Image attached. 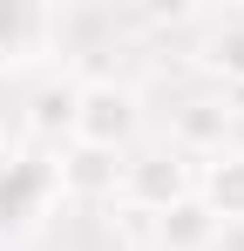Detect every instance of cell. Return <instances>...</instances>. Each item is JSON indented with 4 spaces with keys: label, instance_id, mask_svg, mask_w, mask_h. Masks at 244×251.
<instances>
[{
    "label": "cell",
    "instance_id": "obj_12",
    "mask_svg": "<svg viewBox=\"0 0 244 251\" xmlns=\"http://www.w3.org/2000/svg\"><path fill=\"white\" fill-rule=\"evenodd\" d=\"M21 163V156H14V143H7V136H0V183H7V170Z\"/></svg>",
    "mask_w": 244,
    "mask_h": 251
},
{
    "label": "cell",
    "instance_id": "obj_8",
    "mask_svg": "<svg viewBox=\"0 0 244 251\" xmlns=\"http://www.w3.org/2000/svg\"><path fill=\"white\" fill-rule=\"evenodd\" d=\"M197 68L203 75H217L224 88H244V14H224L197 48Z\"/></svg>",
    "mask_w": 244,
    "mask_h": 251
},
{
    "label": "cell",
    "instance_id": "obj_6",
    "mask_svg": "<svg viewBox=\"0 0 244 251\" xmlns=\"http://www.w3.org/2000/svg\"><path fill=\"white\" fill-rule=\"evenodd\" d=\"M217 238H224V224L210 217V204L197 190L176 197L170 210H156V251H210Z\"/></svg>",
    "mask_w": 244,
    "mask_h": 251
},
{
    "label": "cell",
    "instance_id": "obj_9",
    "mask_svg": "<svg viewBox=\"0 0 244 251\" xmlns=\"http://www.w3.org/2000/svg\"><path fill=\"white\" fill-rule=\"evenodd\" d=\"M75 129V88L68 82H41L34 102H27V136L34 143H61Z\"/></svg>",
    "mask_w": 244,
    "mask_h": 251
},
{
    "label": "cell",
    "instance_id": "obj_3",
    "mask_svg": "<svg viewBox=\"0 0 244 251\" xmlns=\"http://www.w3.org/2000/svg\"><path fill=\"white\" fill-rule=\"evenodd\" d=\"M54 190L75 197V204H116L122 197V156L116 150H88V143H61Z\"/></svg>",
    "mask_w": 244,
    "mask_h": 251
},
{
    "label": "cell",
    "instance_id": "obj_13",
    "mask_svg": "<svg viewBox=\"0 0 244 251\" xmlns=\"http://www.w3.org/2000/svg\"><path fill=\"white\" fill-rule=\"evenodd\" d=\"M0 123H7V102H0Z\"/></svg>",
    "mask_w": 244,
    "mask_h": 251
},
{
    "label": "cell",
    "instance_id": "obj_10",
    "mask_svg": "<svg viewBox=\"0 0 244 251\" xmlns=\"http://www.w3.org/2000/svg\"><path fill=\"white\" fill-rule=\"evenodd\" d=\"M109 245L116 251H156V210L116 197V204H109Z\"/></svg>",
    "mask_w": 244,
    "mask_h": 251
},
{
    "label": "cell",
    "instance_id": "obj_1",
    "mask_svg": "<svg viewBox=\"0 0 244 251\" xmlns=\"http://www.w3.org/2000/svg\"><path fill=\"white\" fill-rule=\"evenodd\" d=\"M136 129H143V102H136V88L116 82V75H95V82L75 88V129H68V143H88V150H129L136 143Z\"/></svg>",
    "mask_w": 244,
    "mask_h": 251
},
{
    "label": "cell",
    "instance_id": "obj_7",
    "mask_svg": "<svg viewBox=\"0 0 244 251\" xmlns=\"http://www.w3.org/2000/svg\"><path fill=\"white\" fill-rule=\"evenodd\" d=\"M197 197L210 204L217 224H244V156L224 150V156H203L197 170Z\"/></svg>",
    "mask_w": 244,
    "mask_h": 251
},
{
    "label": "cell",
    "instance_id": "obj_11",
    "mask_svg": "<svg viewBox=\"0 0 244 251\" xmlns=\"http://www.w3.org/2000/svg\"><path fill=\"white\" fill-rule=\"evenodd\" d=\"M41 21H48L41 7H21V0H0V54H14L21 41H34V34H41Z\"/></svg>",
    "mask_w": 244,
    "mask_h": 251
},
{
    "label": "cell",
    "instance_id": "obj_5",
    "mask_svg": "<svg viewBox=\"0 0 244 251\" xmlns=\"http://www.w3.org/2000/svg\"><path fill=\"white\" fill-rule=\"evenodd\" d=\"M170 150L176 156H224L231 150V102L224 95H190L176 116H170Z\"/></svg>",
    "mask_w": 244,
    "mask_h": 251
},
{
    "label": "cell",
    "instance_id": "obj_4",
    "mask_svg": "<svg viewBox=\"0 0 244 251\" xmlns=\"http://www.w3.org/2000/svg\"><path fill=\"white\" fill-rule=\"evenodd\" d=\"M48 197H61L54 190V163L21 156L7 170V183H0V238H27L41 224V210H48Z\"/></svg>",
    "mask_w": 244,
    "mask_h": 251
},
{
    "label": "cell",
    "instance_id": "obj_2",
    "mask_svg": "<svg viewBox=\"0 0 244 251\" xmlns=\"http://www.w3.org/2000/svg\"><path fill=\"white\" fill-rule=\"evenodd\" d=\"M197 190V170L190 156H176V150H143V156H122V197L143 210H170L176 197H190Z\"/></svg>",
    "mask_w": 244,
    "mask_h": 251
}]
</instances>
